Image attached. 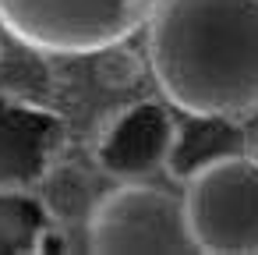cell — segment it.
Returning a JSON list of instances; mask_svg holds the SVG:
<instances>
[{
	"label": "cell",
	"mask_w": 258,
	"mask_h": 255,
	"mask_svg": "<svg viewBox=\"0 0 258 255\" xmlns=\"http://www.w3.org/2000/svg\"><path fill=\"white\" fill-rule=\"evenodd\" d=\"M145 25L170 107L195 121L258 114V0H159Z\"/></svg>",
	"instance_id": "cell-1"
},
{
	"label": "cell",
	"mask_w": 258,
	"mask_h": 255,
	"mask_svg": "<svg viewBox=\"0 0 258 255\" xmlns=\"http://www.w3.org/2000/svg\"><path fill=\"white\" fill-rule=\"evenodd\" d=\"M92 251H195L187 234L184 202L142 184L124 181L89 209Z\"/></svg>",
	"instance_id": "cell-4"
},
{
	"label": "cell",
	"mask_w": 258,
	"mask_h": 255,
	"mask_svg": "<svg viewBox=\"0 0 258 255\" xmlns=\"http://www.w3.org/2000/svg\"><path fill=\"white\" fill-rule=\"evenodd\" d=\"M184 220L202 251H258V160L233 149L198 170L184 188Z\"/></svg>",
	"instance_id": "cell-3"
},
{
	"label": "cell",
	"mask_w": 258,
	"mask_h": 255,
	"mask_svg": "<svg viewBox=\"0 0 258 255\" xmlns=\"http://www.w3.org/2000/svg\"><path fill=\"white\" fill-rule=\"evenodd\" d=\"M180 124L173 114L156 103L142 99L124 107L106 121L96 142V167L117 181H142L152 170L170 163V152L177 145Z\"/></svg>",
	"instance_id": "cell-6"
},
{
	"label": "cell",
	"mask_w": 258,
	"mask_h": 255,
	"mask_svg": "<svg viewBox=\"0 0 258 255\" xmlns=\"http://www.w3.org/2000/svg\"><path fill=\"white\" fill-rule=\"evenodd\" d=\"M68 145V121L32 99L0 96V195H32Z\"/></svg>",
	"instance_id": "cell-5"
},
{
	"label": "cell",
	"mask_w": 258,
	"mask_h": 255,
	"mask_svg": "<svg viewBox=\"0 0 258 255\" xmlns=\"http://www.w3.org/2000/svg\"><path fill=\"white\" fill-rule=\"evenodd\" d=\"M156 4L159 0H0V25L36 54L85 57L135 36Z\"/></svg>",
	"instance_id": "cell-2"
}]
</instances>
